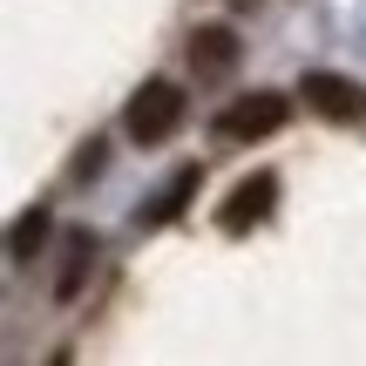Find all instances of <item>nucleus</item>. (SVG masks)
<instances>
[{"label":"nucleus","mask_w":366,"mask_h":366,"mask_svg":"<svg viewBox=\"0 0 366 366\" xmlns=\"http://www.w3.org/2000/svg\"><path fill=\"white\" fill-rule=\"evenodd\" d=\"M190 61H197V75H231L237 34H231V27H197V34H190Z\"/></svg>","instance_id":"5"},{"label":"nucleus","mask_w":366,"mask_h":366,"mask_svg":"<svg viewBox=\"0 0 366 366\" xmlns=\"http://www.w3.org/2000/svg\"><path fill=\"white\" fill-rule=\"evenodd\" d=\"M197 183H204V170H197V163H190V170H183V177L170 183V190L157 197V210H149L143 224H170V217H183V204H190V197H197Z\"/></svg>","instance_id":"7"},{"label":"nucleus","mask_w":366,"mask_h":366,"mask_svg":"<svg viewBox=\"0 0 366 366\" xmlns=\"http://www.w3.org/2000/svg\"><path fill=\"white\" fill-rule=\"evenodd\" d=\"M41 237H48V210H21V217H14V231H7V258L27 264V258L41 251Z\"/></svg>","instance_id":"6"},{"label":"nucleus","mask_w":366,"mask_h":366,"mask_svg":"<svg viewBox=\"0 0 366 366\" xmlns=\"http://www.w3.org/2000/svg\"><path fill=\"white\" fill-rule=\"evenodd\" d=\"M48 366H68V353H54V360H48Z\"/></svg>","instance_id":"9"},{"label":"nucleus","mask_w":366,"mask_h":366,"mask_svg":"<svg viewBox=\"0 0 366 366\" xmlns=\"http://www.w3.org/2000/svg\"><path fill=\"white\" fill-rule=\"evenodd\" d=\"M299 95H305V109H319V116H332V122H366V81H353V75L312 68V75L299 81Z\"/></svg>","instance_id":"3"},{"label":"nucleus","mask_w":366,"mask_h":366,"mask_svg":"<svg viewBox=\"0 0 366 366\" xmlns=\"http://www.w3.org/2000/svg\"><path fill=\"white\" fill-rule=\"evenodd\" d=\"M89 258H95V237H75V244H68V272H61V285H54V299H75V292H81Z\"/></svg>","instance_id":"8"},{"label":"nucleus","mask_w":366,"mask_h":366,"mask_svg":"<svg viewBox=\"0 0 366 366\" xmlns=\"http://www.w3.org/2000/svg\"><path fill=\"white\" fill-rule=\"evenodd\" d=\"M122 129L136 136V143H170V136L183 129V89L177 81H143V89H136V102H129V116H122Z\"/></svg>","instance_id":"1"},{"label":"nucleus","mask_w":366,"mask_h":366,"mask_svg":"<svg viewBox=\"0 0 366 366\" xmlns=\"http://www.w3.org/2000/svg\"><path fill=\"white\" fill-rule=\"evenodd\" d=\"M272 204H278V177H272V170L244 177L231 197H224V231H231V237H244L251 224H264V217H272Z\"/></svg>","instance_id":"4"},{"label":"nucleus","mask_w":366,"mask_h":366,"mask_svg":"<svg viewBox=\"0 0 366 366\" xmlns=\"http://www.w3.org/2000/svg\"><path fill=\"white\" fill-rule=\"evenodd\" d=\"M285 116H292L285 95L258 89V95H244V102H231V109L217 116V136H224V143H264V136L285 129Z\"/></svg>","instance_id":"2"}]
</instances>
